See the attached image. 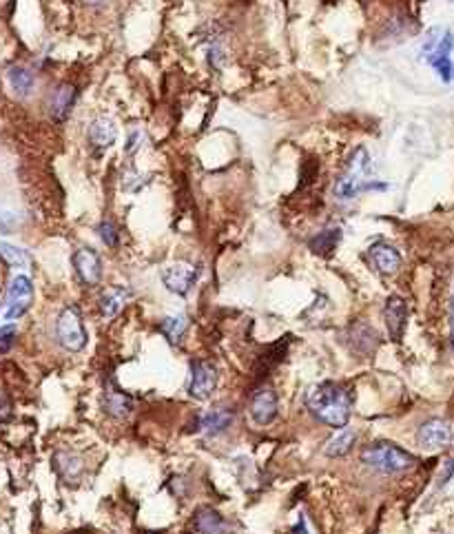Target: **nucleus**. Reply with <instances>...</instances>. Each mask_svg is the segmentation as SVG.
I'll use <instances>...</instances> for the list:
<instances>
[{"label": "nucleus", "instance_id": "nucleus-25", "mask_svg": "<svg viewBox=\"0 0 454 534\" xmlns=\"http://www.w3.org/2000/svg\"><path fill=\"white\" fill-rule=\"evenodd\" d=\"M428 62L436 69V74L441 76L443 82H450L454 78V62L450 60V55H439V58H430Z\"/></svg>", "mask_w": 454, "mask_h": 534}, {"label": "nucleus", "instance_id": "nucleus-22", "mask_svg": "<svg viewBox=\"0 0 454 534\" xmlns=\"http://www.w3.org/2000/svg\"><path fill=\"white\" fill-rule=\"evenodd\" d=\"M342 240V231L339 229H328V231H321L317 233L313 240H310V251L317 253V255H328L331 251H335V246Z\"/></svg>", "mask_w": 454, "mask_h": 534}, {"label": "nucleus", "instance_id": "nucleus-18", "mask_svg": "<svg viewBox=\"0 0 454 534\" xmlns=\"http://www.w3.org/2000/svg\"><path fill=\"white\" fill-rule=\"evenodd\" d=\"M105 410L111 417L122 419V417H126L131 413V397L124 395V392L118 390V388H109L105 392Z\"/></svg>", "mask_w": 454, "mask_h": 534}, {"label": "nucleus", "instance_id": "nucleus-24", "mask_svg": "<svg viewBox=\"0 0 454 534\" xmlns=\"http://www.w3.org/2000/svg\"><path fill=\"white\" fill-rule=\"evenodd\" d=\"M160 331H162V335L168 337V342L178 344L184 337V333H187V321H184V317H164L160 324Z\"/></svg>", "mask_w": 454, "mask_h": 534}, {"label": "nucleus", "instance_id": "nucleus-8", "mask_svg": "<svg viewBox=\"0 0 454 534\" xmlns=\"http://www.w3.org/2000/svg\"><path fill=\"white\" fill-rule=\"evenodd\" d=\"M71 262H74V269H76V273H78L82 284L95 286L98 282H100L102 264H100V258H98V253L93 248H80V251H76L74 258H71Z\"/></svg>", "mask_w": 454, "mask_h": 534}, {"label": "nucleus", "instance_id": "nucleus-20", "mask_svg": "<svg viewBox=\"0 0 454 534\" xmlns=\"http://www.w3.org/2000/svg\"><path fill=\"white\" fill-rule=\"evenodd\" d=\"M350 340H352L354 350H361V344H363V353H373L375 346L379 344L377 333L366 324H354L350 328Z\"/></svg>", "mask_w": 454, "mask_h": 534}, {"label": "nucleus", "instance_id": "nucleus-16", "mask_svg": "<svg viewBox=\"0 0 454 534\" xmlns=\"http://www.w3.org/2000/svg\"><path fill=\"white\" fill-rule=\"evenodd\" d=\"M7 80H9V87L13 89V93L25 98L29 95L34 91V84H36V78L34 74L29 72L27 67H9L7 69Z\"/></svg>", "mask_w": 454, "mask_h": 534}, {"label": "nucleus", "instance_id": "nucleus-10", "mask_svg": "<svg viewBox=\"0 0 454 534\" xmlns=\"http://www.w3.org/2000/svg\"><path fill=\"white\" fill-rule=\"evenodd\" d=\"M251 417L258 426L273 424L277 417V395L271 388H260L251 399Z\"/></svg>", "mask_w": 454, "mask_h": 534}, {"label": "nucleus", "instance_id": "nucleus-13", "mask_svg": "<svg viewBox=\"0 0 454 534\" xmlns=\"http://www.w3.org/2000/svg\"><path fill=\"white\" fill-rule=\"evenodd\" d=\"M74 100H76V89L71 87V84H60L58 89H55L49 98V114L55 122H62L67 116L71 107H74Z\"/></svg>", "mask_w": 454, "mask_h": 534}, {"label": "nucleus", "instance_id": "nucleus-6", "mask_svg": "<svg viewBox=\"0 0 454 534\" xmlns=\"http://www.w3.org/2000/svg\"><path fill=\"white\" fill-rule=\"evenodd\" d=\"M218 386V368L211 361L197 359L191 363V384L189 392L195 399H208Z\"/></svg>", "mask_w": 454, "mask_h": 534}, {"label": "nucleus", "instance_id": "nucleus-30", "mask_svg": "<svg viewBox=\"0 0 454 534\" xmlns=\"http://www.w3.org/2000/svg\"><path fill=\"white\" fill-rule=\"evenodd\" d=\"M224 51H222V47H211V62L215 65V67H224Z\"/></svg>", "mask_w": 454, "mask_h": 534}, {"label": "nucleus", "instance_id": "nucleus-1", "mask_svg": "<svg viewBox=\"0 0 454 534\" xmlns=\"http://www.w3.org/2000/svg\"><path fill=\"white\" fill-rule=\"evenodd\" d=\"M306 408L321 424L331 428H344L352 410V392L335 382H321L306 390Z\"/></svg>", "mask_w": 454, "mask_h": 534}, {"label": "nucleus", "instance_id": "nucleus-21", "mask_svg": "<svg viewBox=\"0 0 454 534\" xmlns=\"http://www.w3.org/2000/svg\"><path fill=\"white\" fill-rule=\"evenodd\" d=\"M354 439H357V434H354V430H350V428H344V430H339L335 437L326 443V455L328 457H344V455H348L350 453V448H352V443H354Z\"/></svg>", "mask_w": 454, "mask_h": 534}, {"label": "nucleus", "instance_id": "nucleus-3", "mask_svg": "<svg viewBox=\"0 0 454 534\" xmlns=\"http://www.w3.org/2000/svg\"><path fill=\"white\" fill-rule=\"evenodd\" d=\"M361 461L366 463L368 468H373L377 472H384V474L401 472L406 468L415 466L413 455L401 450V448H396L394 443H388V441H377L373 446L363 448Z\"/></svg>", "mask_w": 454, "mask_h": 534}, {"label": "nucleus", "instance_id": "nucleus-32", "mask_svg": "<svg viewBox=\"0 0 454 534\" xmlns=\"http://www.w3.org/2000/svg\"><path fill=\"white\" fill-rule=\"evenodd\" d=\"M450 333H452V344H454V300L450 304Z\"/></svg>", "mask_w": 454, "mask_h": 534}, {"label": "nucleus", "instance_id": "nucleus-27", "mask_svg": "<svg viewBox=\"0 0 454 534\" xmlns=\"http://www.w3.org/2000/svg\"><path fill=\"white\" fill-rule=\"evenodd\" d=\"M16 326L13 324H5L3 328H0V355H5L11 350L13 342H16Z\"/></svg>", "mask_w": 454, "mask_h": 534}, {"label": "nucleus", "instance_id": "nucleus-14", "mask_svg": "<svg viewBox=\"0 0 454 534\" xmlns=\"http://www.w3.org/2000/svg\"><path fill=\"white\" fill-rule=\"evenodd\" d=\"M118 131H116V124L109 118H95L89 126V142L95 149H109L113 142H116Z\"/></svg>", "mask_w": 454, "mask_h": 534}, {"label": "nucleus", "instance_id": "nucleus-4", "mask_svg": "<svg viewBox=\"0 0 454 534\" xmlns=\"http://www.w3.org/2000/svg\"><path fill=\"white\" fill-rule=\"evenodd\" d=\"M55 337H58L60 346L67 348L69 353H80L87 346V331H84L82 317L76 306L62 308L58 321H55Z\"/></svg>", "mask_w": 454, "mask_h": 534}, {"label": "nucleus", "instance_id": "nucleus-7", "mask_svg": "<svg viewBox=\"0 0 454 534\" xmlns=\"http://www.w3.org/2000/svg\"><path fill=\"white\" fill-rule=\"evenodd\" d=\"M454 437V428L443 419H430L419 428L417 432V441L428 448V450H434V448H446Z\"/></svg>", "mask_w": 454, "mask_h": 534}, {"label": "nucleus", "instance_id": "nucleus-19", "mask_svg": "<svg viewBox=\"0 0 454 534\" xmlns=\"http://www.w3.org/2000/svg\"><path fill=\"white\" fill-rule=\"evenodd\" d=\"M231 421H233V413L231 410H226V408H213V410H208L204 417H202V428H204V432H208V434H220V432H224L226 428L231 426Z\"/></svg>", "mask_w": 454, "mask_h": 534}, {"label": "nucleus", "instance_id": "nucleus-11", "mask_svg": "<svg viewBox=\"0 0 454 534\" xmlns=\"http://www.w3.org/2000/svg\"><path fill=\"white\" fill-rule=\"evenodd\" d=\"M384 317H386V326H388V333L394 342L401 340V335L406 331V319H408V306L401 298H396V295H392V298L386 300V308H384Z\"/></svg>", "mask_w": 454, "mask_h": 534}, {"label": "nucleus", "instance_id": "nucleus-2", "mask_svg": "<svg viewBox=\"0 0 454 534\" xmlns=\"http://www.w3.org/2000/svg\"><path fill=\"white\" fill-rule=\"evenodd\" d=\"M373 158L363 147H357L352 151V156L342 171V175L335 182V198L339 202H350L354 200L361 191L373 189Z\"/></svg>", "mask_w": 454, "mask_h": 534}, {"label": "nucleus", "instance_id": "nucleus-28", "mask_svg": "<svg viewBox=\"0 0 454 534\" xmlns=\"http://www.w3.org/2000/svg\"><path fill=\"white\" fill-rule=\"evenodd\" d=\"M9 415H11V401H9V397L5 395V392L0 390V424L7 421Z\"/></svg>", "mask_w": 454, "mask_h": 534}, {"label": "nucleus", "instance_id": "nucleus-23", "mask_svg": "<svg viewBox=\"0 0 454 534\" xmlns=\"http://www.w3.org/2000/svg\"><path fill=\"white\" fill-rule=\"evenodd\" d=\"M0 258H3L9 266H13V269H27V266L32 264L29 253L13 246V244H5V242H0Z\"/></svg>", "mask_w": 454, "mask_h": 534}, {"label": "nucleus", "instance_id": "nucleus-33", "mask_svg": "<svg viewBox=\"0 0 454 534\" xmlns=\"http://www.w3.org/2000/svg\"><path fill=\"white\" fill-rule=\"evenodd\" d=\"M82 3H87V5H100V3H105V0H82Z\"/></svg>", "mask_w": 454, "mask_h": 534}, {"label": "nucleus", "instance_id": "nucleus-12", "mask_svg": "<svg viewBox=\"0 0 454 534\" xmlns=\"http://www.w3.org/2000/svg\"><path fill=\"white\" fill-rule=\"evenodd\" d=\"M370 258L373 264L377 266L379 273L384 275H394L396 271L401 269V255L396 253L394 246L386 244V242H377L370 246Z\"/></svg>", "mask_w": 454, "mask_h": 534}, {"label": "nucleus", "instance_id": "nucleus-5", "mask_svg": "<svg viewBox=\"0 0 454 534\" xmlns=\"http://www.w3.org/2000/svg\"><path fill=\"white\" fill-rule=\"evenodd\" d=\"M34 300V284L27 275H16L11 279L9 291H7V308H5V321H13L22 317L27 311H29Z\"/></svg>", "mask_w": 454, "mask_h": 534}, {"label": "nucleus", "instance_id": "nucleus-29", "mask_svg": "<svg viewBox=\"0 0 454 534\" xmlns=\"http://www.w3.org/2000/svg\"><path fill=\"white\" fill-rule=\"evenodd\" d=\"M454 474V459H450L448 463H446V468H443V472L439 474V488H443L448 481H450V476Z\"/></svg>", "mask_w": 454, "mask_h": 534}, {"label": "nucleus", "instance_id": "nucleus-17", "mask_svg": "<svg viewBox=\"0 0 454 534\" xmlns=\"http://www.w3.org/2000/svg\"><path fill=\"white\" fill-rule=\"evenodd\" d=\"M129 298H131V291H129V288H124V286L109 288V291L102 295V300H100L102 315H105V317L118 315V313L122 311V308H124V304L129 302Z\"/></svg>", "mask_w": 454, "mask_h": 534}, {"label": "nucleus", "instance_id": "nucleus-26", "mask_svg": "<svg viewBox=\"0 0 454 534\" xmlns=\"http://www.w3.org/2000/svg\"><path fill=\"white\" fill-rule=\"evenodd\" d=\"M98 235H100V240L107 244V246H118V242H120V235H118V229L113 227V222H109V220H105V222H100L98 224Z\"/></svg>", "mask_w": 454, "mask_h": 534}, {"label": "nucleus", "instance_id": "nucleus-15", "mask_svg": "<svg viewBox=\"0 0 454 534\" xmlns=\"http://www.w3.org/2000/svg\"><path fill=\"white\" fill-rule=\"evenodd\" d=\"M195 530L200 534H229V523L224 516L211 508H204L195 516Z\"/></svg>", "mask_w": 454, "mask_h": 534}, {"label": "nucleus", "instance_id": "nucleus-9", "mask_svg": "<svg viewBox=\"0 0 454 534\" xmlns=\"http://www.w3.org/2000/svg\"><path fill=\"white\" fill-rule=\"evenodd\" d=\"M164 286L175 295H187L197 282V269L191 264H173L162 271Z\"/></svg>", "mask_w": 454, "mask_h": 534}, {"label": "nucleus", "instance_id": "nucleus-31", "mask_svg": "<svg viewBox=\"0 0 454 534\" xmlns=\"http://www.w3.org/2000/svg\"><path fill=\"white\" fill-rule=\"evenodd\" d=\"M138 140H142V135H140V131H133V133L129 135V142H126V153H133V151L140 147Z\"/></svg>", "mask_w": 454, "mask_h": 534}]
</instances>
